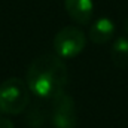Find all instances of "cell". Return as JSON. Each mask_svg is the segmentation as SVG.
<instances>
[{
	"instance_id": "1",
	"label": "cell",
	"mask_w": 128,
	"mask_h": 128,
	"mask_svg": "<svg viewBox=\"0 0 128 128\" xmlns=\"http://www.w3.org/2000/svg\"><path fill=\"white\" fill-rule=\"evenodd\" d=\"M68 80V72L63 58L52 54H45L36 58L26 76V84L34 96L52 98L63 92Z\"/></svg>"
},
{
	"instance_id": "2",
	"label": "cell",
	"mask_w": 128,
	"mask_h": 128,
	"mask_svg": "<svg viewBox=\"0 0 128 128\" xmlns=\"http://www.w3.org/2000/svg\"><path fill=\"white\" fill-rule=\"evenodd\" d=\"M30 104V90L26 82L10 78L0 85V112L6 115H20Z\"/></svg>"
},
{
	"instance_id": "3",
	"label": "cell",
	"mask_w": 128,
	"mask_h": 128,
	"mask_svg": "<svg viewBox=\"0 0 128 128\" xmlns=\"http://www.w3.org/2000/svg\"><path fill=\"white\" fill-rule=\"evenodd\" d=\"M86 39L82 30L76 27H64L54 37V49L61 58H74L85 48Z\"/></svg>"
},
{
	"instance_id": "4",
	"label": "cell",
	"mask_w": 128,
	"mask_h": 128,
	"mask_svg": "<svg viewBox=\"0 0 128 128\" xmlns=\"http://www.w3.org/2000/svg\"><path fill=\"white\" fill-rule=\"evenodd\" d=\"M52 100V125L55 128H74L76 127V107L73 98L66 94L60 92Z\"/></svg>"
},
{
	"instance_id": "5",
	"label": "cell",
	"mask_w": 128,
	"mask_h": 128,
	"mask_svg": "<svg viewBox=\"0 0 128 128\" xmlns=\"http://www.w3.org/2000/svg\"><path fill=\"white\" fill-rule=\"evenodd\" d=\"M64 6L67 14L78 24H88L94 14L92 0H64Z\"/></svg>"
},
{
	"instance_id": "6",
	"label": "cell",
	"mask_w": 128,
	"mask_h": 128,
	"mask_svg": "<svg viewBox=\"0 0 128 128\" xmlns=\"http://www.w3.org/2000/svg\"><path fill=\"white\" fill-rule=\"evenodd\" d=\"M115 34V24L109 18H98L90 28V40L97 45L109 42Z\"/></svg>"
},
{
	"instance_id": "7",
	"label": "cell",
	"mask_w": 128,
	"mask_h": 128,
	"mask_svg": "<svg viewBox=\"0 0 128 128\" xmlns=\"http://www.w3.org/2000/svg\"><path fill=\"white\" fill-rule=\"evenodd\" d=\"M110 58L112 63L118 68H127L128 67V37H118L110 49Z\"/></svg>"
},
{
	"instance_id": "8",
	"label": "cell",
	"mask_w": 128,
	"mask_h": 128,
	"mask_svg": "<svg viewBox=\"0 0 128 128\" xmlns=\"http://www.w3.org/2000/svg\"><path fill=\"white\" fill-rule=\"evenodd\" d=\"M0 128H14V122L8 118H0Z\"/></svg>"
},
{
	"instance_id": "9",
	"label": "cell",
	"mask_w": 128,
	"mask_h": 128,
	"mask_svg": "<svg viewBox=\"0 0 128 128\" xmlns=\"http://www.w3.org/2000/svg\"><path fill=\"white\" fill-rule=\"evenodd\" d=\"M125 32L128 33V20H127V21H125Z\"/></svg>"
}]
</instances>
